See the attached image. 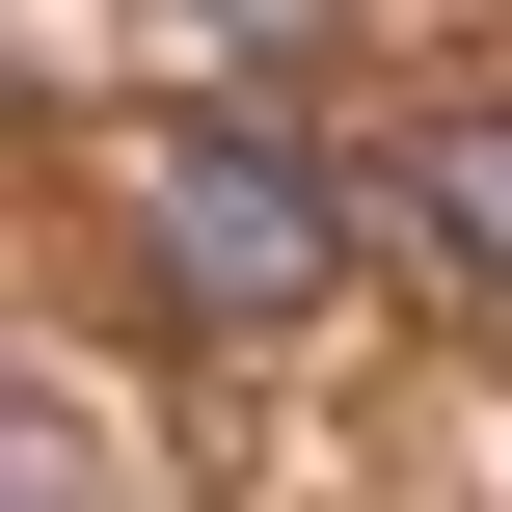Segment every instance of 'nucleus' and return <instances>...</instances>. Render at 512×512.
Wrapping results in <instances>:
<instances>
[{
  "mask_svg": "<svg viewBox=\"0 0 512 512\" xmlns=\"http://www.w3.org/2000/svg\"><path fill=\"white\" fill-rule=\"evenodd\" d=\"M135 270H162L189 324H324V297H351V189H324L270 108H162V135H135Z\"/></svg>",
  "mask_w": 512,
  "mask_h": 512,
  "instance_id": "obj_1",
  "label": "nucleus"
},
{
  "mask_svg": "<svg viewBox=\"0 0 512 512\" xmlns=\"http://www.w3.org/2000/svg\"><path fill=\"white\" fill-rule=\"evenodd\" d=\"M405 243L459 297H512V108H405Z\"/></svg>",
  "mask_w": 512,
  "mask_h": 512,
  "instance_id": "obj_2",
  "label": "nucleus"
},
{
  "mask_svg": "<svg viewBox=\"0 0 512 512\" xmlns=\"http://www.w3.org/2000/svg\"><path fill=\"white\" fill-rule=\"evenodd\" d=\"M216 27H324V0H216Z\"/></svg>",
  "mask_w": 512,
  "mask_h": 512,
  "instance_id": "obj_3",
  "label": "nucleus"
}]
</instances>
